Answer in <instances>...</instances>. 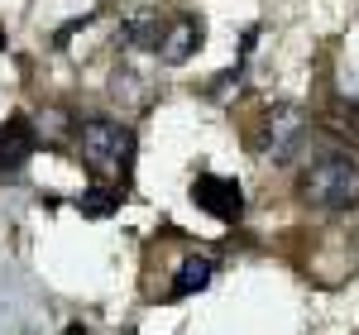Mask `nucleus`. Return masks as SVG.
<instances>
[{"label":"nucleus","mask_w":359,"mask_h":335,"mask_svg":"<svg viewBox=\"0 0 359 335\" xmlns=\"http://www.w3.org/2000/svg\"><path fill=\"white\" fill-rule=\"evenodd\" d=\"M168 20H172V15L144 10V15H135V20H125V25H120V43H130V48H154V53H158Z\"/></svg>","instance_id":"7"},{"label":"nucleus","mask_w":359,"mask_h":335,"mask_svg":"<svg viewBox=\"0 0 359 335\" xmlns=\"http://www.w3.org/2000/svg\"><path fill=\"white\" fill-rule=\"evenodd\" d=\"M297 196L311 211H350L359 206V163L350 153H326L297 177Z\"/></svg>","instance_id":"1"},{"label":"nucleus","mask_w":359,"mask_h":335,"mask_svg":"<svg viewBox=\"0 0 359 335\" xmlns=\"http://www.w3.org/2000/svg\"><path fill=\"white\" fill-rule=\"evenodd\" d=\"M0 48H5V34H0Z\"/></svg>","instance_id":"12"},{"label":"nucleus","mask_w":359,"mask_h":335,"mask_svg":"<svg viewBox=\"0 0 359 335\" xmlns=\"http://www.w3.org/2000/svg\"><path fill=\"white\" fill-rule=\"evenodd\" d=\"M306 144V115L297 106H273L254 130V149L269 163H292Z\"/></svg>","instance_id":"2"},{"label":"nucleus","mask_w":359,"mask_h":335,"mask_svg":"<svg viewBox=\"0 0 359 335\" xmlns=\"http://www.w3.org/2000/svg\"><path fill=\"white\" fill-rule=\"evenodd\" d=\"M192 201L201 206V211L221 216V221H240V216H245V192H240V182H235V177L201 172V177L192 182Z\"/></svg>","instance_id":"4"},{"label":"nucleus","mask_w":359,"mask_h":335,"mask_svg":"<svg viewBox=\"0 0 359 335\" xmlns=\"http://www.w3.org/2000/svg\"><path fill=\"white\" fill-rule=\"evenodd\" d=\"M77 206H82V216H96L101 221V216H115L120 211V192H111V187H86Z\"/></svg>","instance_id":"9"},{"label":"nucleus","mask_w":359,"mask_h":335,"mask_svg":"<svg viewBox=\"0 0 359 335\" xmlns=\"http://www.w3.org/2000/svg\"><path fill=\"white\" fill-rule=\"evenodd\" d=\"M211 273H216V264H211V259H187V264L177 268V282L168 287V297H187V292H196V287H206Z\"/></svg>","instance_id":"8"},{"label":"nucleus","mask_w":359,"mask_h":335,"mask_svg":"<svg viewBox=\"0 0 359 335\" xmlns=\"http://www.w3.org/2000/svg\"><path fill=\"white\" fill-rule=\"evenodd\" d=\"M34 144H39V130L25 115H10L0 125V172H20L29 163V153H34Z\"/></svg>","instance_id":"6"},{"label":"nucleus","mask_w":359,"mask_h":335,"mask_svg":"<svg viewBox=\"0 0 359 335\" xmlns=\"http://www.w3.org/2000/svg\"><path fill=\"white\" fill-rule=\"evenodd\" d=\"M201 39H206V29H201L196 15H172L163 29V43H158V57H163L168 67H177V62H187L201 48Z\"/></svg>","instance_id":"5"},{"label":"nucleus","mask_w":359,"mask_h":335,"mask_svg":"<svg viewBox=\"0 0 359 335\" xmlns=\"http://www.w3.org/2000/svg\"><path fill=\"white\" fill-rule=\"evenodd\" d=\"M335 130H345V135L359 139V106H340V111H335Z\"/></svg>","instance_id":"10"},{"label":"nucleus","mask_w":359,"mask_h":335,"mask_svg":"<svg viewBox=\"0 0 359 335\" xmlns=\"http://www.w3.org/2000/svg\"><path fill=\"white\" fill-rule=\"evenodd\" d=\"M62 335H86V326H67V331H62Z\"/></svg>","instance_id":"11"},{"label":"nucleus","mask_w":359,"mask_h":335,"mask_svg":"<svg viewBox=\"0 0 359 335\" xmlns=\"http://www.w3.org/2000/svg\"><path fill=\"white\" fill-rule=\"evenodd\" d=\"M77 149H82V163L106 172V168H125L135 153V130L120 125V120H86L77 130Z\"/></svg>","instance_id":"3"}]
</instances>
